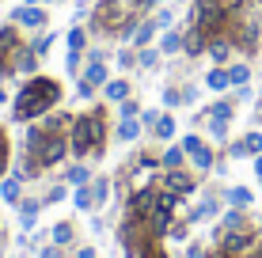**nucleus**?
<instances>
[{
  "label": "nucleus",
  "mask_w": 262,
  "mask_h": 258,
  "mask_svg": "<svg viewBox=\"0 0 262 258\" xmlns=\"http://www.w3.org/2000/svg\"><path fill=\"white\" fill-rule=\"evenodd\" d=\"M118 118H137V103H133V99H122V103H118Z\"/></svg>",
  "instance_id": "obj_34"
},
{
  "label": "nucleus",
  "mask_w": 262,
  "mask_h": 258,
  "mask_svg": "<svg viewBox=\"0 0 262 258\" xmlns=\"http://www.w3.org/2000/svg\"><path fill=\"white\" fill-rule=\"evenodd\" d=\"M137 27H141V19H122V27H118V38H122V42H129L133 34H137Z\"/></svg>",
  "instance_id": "obj_33"
},
{
  "label": "nucleus",
  "mask_w": 262,
  "mask_h": 258,
  "mask_svg": "<svg viewBox=\"0 0 262 258\" xmlns=\"http://www.w3.org/2000/svg\"><path fill=\"white\" fill-rule=\"evenodd\" d=\"M251 258H262V239H258V247H255V251H251Z\"/></svg>",
  "instance_id": "obj_48"
},
{
  "label": "nucleus",
  "mask_w": 262,
  "mask_h": 258,
  "mask_svg": "<svg viewBox=\"0 0 262 258\" xmlns=\"http://www.w3.org/2000/svg\"><path fill=\"white\" fill-rule=\"evenodd\" d=\"M213 239H216V251H224V254H251L258 247V232L255 228H232V232L213 228Z\"/></svg>",
  "instance_id": "obj_4"
},
{
  "label": "nucleus",
  "mask_w": 262,
  "mask_h": 258,
  "mask_svg": "<svg viewBox=\"0 0 262 258\" xmlns=\"http://www.w3.org/2000/svg\"><path fill=\"white\" fill-rule=\"evenodd\" d=\"M171 23H175V15H171V12H160L156 15V27H164V31H171Z\"/></svg>",
  "instance_id": "obj_41"
},
{
  "label": "nucleus",
  "mask_w": 262,
  "mask_h": 258,
  "mask_svg": "<svg viewBox=\"0 0 262 258\" xmlns=\"http://www.w3.org/2000/svg\"><path fill=\"white\" fill-rule=\"evenodd\" d=\"M103 95H106L111 103L129 99V80H106V84H103Z\"/></svg>",
  "instance_id": "obj_19"
},
{
  "label": "nucleus",
  "mask_w": 262,
  "mask_h": 258,
  "mask_svg": "<svg viewBox=\"0 0 262 258\" xmlns=\"http://www.w3.org/2000/svg\"><path fill=\"white\" fill-rule=\"evenodd\" d=\"M72 239H76V228H72L69 220H57V224L50 228V243L53 247H69Z\"/></svg>",
  "instance_id": "obj_14"
},
{
  "label": "nucleus",
  "mask_w": 262,
  "mask_h": 258,
  "mask_svg": "<svg viewBox=\"0 0 262 258\" xmlns=\"http://www.w3.org/2000/svg\"><path fill=\"white\" fill-rule=\"evenodd\" d=\"M167 239H175V243H183V239H186V224H171Z\"/></svg>",
  "instance_id": "obj_39"
},
{
  "label": "nucleus",
  "mask_w": 262,
  "mask_h": 258,
  "mask_svg": "<svg viewBox=\"0 0 262 258\" xmlns=\"http://www.w3.org/2000/svg\"><path fill=\"white\" fill-rule=\"evenodd\" d=\"M239 148H243V159H255V156H262V133L258 129H251L247 137H239Z\"/></svg>",
  "instance_id": "obj_21"
},
{
  "label": "nucleus",
  "mask_w": 262,
  "mask_h": 258,
  "mask_svg": "<svg viewBox=\"0 0 262 258\" xmlns=\"http://www.w3.org/2000/svg\"><path fill=\"white\" fill-rule=\"evenodd\" d=\"M258 99H262V91H258Z\"/></svg>",
  "instance_id": "obj_54"
},
{
  "label": "nucleus",
  "mask_w": 262,
  "mask_h": 258,
  "mask_svg": "<svg viewBox=\"0 0 262 258\" xmlns=\"http://www.w3.org/2000/svg\"><path fill=\"white\" fill-rule=\"evenodd\" d=\"M0 258H4V243H0Z\"/></svg>",
  "instance_id": "obj_52"
},
{
  "label": "nucleus",
  "mask_w": 262,
  "mask_h": 258,
  "mask_svg": "<svg viewBox=\"0 0 262 258\" xmlns=\"http://www.w3.org/2000/svg\"><path fill=\"white\" fill-rule=\"evenodd\" d=\"M216 228H221V232H232V228H247V217H243V209H228V213L221 217V224H216Z\"/></svg>",
  "instance_id": "obj_23"
},
{
  "label": "nucleus",
  "mask_w": 262,
  "mask_h": 258,
  "mask_svg": "<svg viewBox=\"0 0 262 258\" xmlns=\"http://www.w3.org/2000/svg\"><path fill=\"white\" fill-rule=\"evenodd\" d=\"M84 84H92V87H99V84H106V65L103 61H88V68H84Z\"/></svg>",
  "instance_id": "obj_20"
},
{
  "label": "nucleus",
  "mask_w": 262,
  "mask_h": 258,
  "mask_svg": "<svg viewBox=\"0 0 262 258\" xmlns=\"http://www.w3.org/2000/svg\"><path fill=\"white\" fill-rule=\"evenodd\" d=\"M65 65H69V73H76V68H80V53H69Z\"/></svg>",
  "instance_id": "obj_43"
},
{
  "label": "nucleus",
  "mask_w": 262,
  "mask_h": 258,
  "mask_svg": "<svg viewBox=\"0 0 262 258\" xmlns=\"http://www.w3.org/2000/svg\"><path fill=\"white\" fill-rule=\"evenodd\" d=\"M258 27H262V12H258Z\"/></svg>",
  "instance_id": "obj_53"
},
{
  "label": "nucleus",
  "mask_w": 262,
  "mask_h": 258,
  "mask_svg": "<svg viewBox=\"0 0 262 258\" xmlns=\"http://www.w3.org/2000/svg\"><path fill=\"white\" fill-rule=\"evenodd\" d=\"M137 137H141V126L133 118H122L118 122V140H137Z\"/></svg>",
  "instance_id": "obj_31"
},
{
  "label": "nucleus",
  "mask_w": 262,
  "mask_h": 258,
  "mask_svg": "<svg viewBox=\"0 0 262 258\" xmlns=\"http://www.w3.org/2000/svg\"><path fill=\"white\" fill-rule=\"evenodd\" d=\"M164 190L179 194V198H186V194L198 190V179H194V175H186L183 167H179V171H164Z\"/></svg>",
  "instance_id": "obj_5"
},
{
  "label": "nucleus",
  "mask_w": 262,
  "mask_h": 258,
  "mask_svg": "<svg viewBox=\"0 0 262 258\" xmlns=\"http://www.w3.org/2000/svg\"><path fill=\"white\" fill-rule=\"evenodd\" d=\"M255 175L262 179V156H255Z\"/></svg>",
  "instance_id": "obj_47"
},
{
  "label": "nucleus",
  "mask_w": 262,
  "mask_h": 258,
  "mask_svg": "<svg viewBox=\"0 0 262 258\" xmlns=\"http://www.w3.org/2000/svg\"><path fill=\"white\" fill-rule=\"evenodd\" d=\"M76 258H99V254H95V247H80Z\"/></svg>",
  "instance_id": "obj_45"
},
{
  "label": "nucleus",
  "mask_w": 262,
  "mask_h": 258,
  "mask_svg": "<svg viewBox=\"0 0 262 258\" xmlns=\"http://www.w3.org/2000/svg\"><path fill=\"white\" fill-rule=\"evenodd\" d=\"M19 27H27V31H38V27H46V12L42 8H34V4H27V8H19V12L12 15Z\"/></svg>",
  "instance_id": "obj_8"
},
{
  "label": "nucleus",
  "mask_w": 262,
  "mask_h": 258,
  "mask_svg": "<svg viewBox=\"0 0 262 258\" xmlns=\"http://www.w3.org/2000/svg\"><path fill=\"white\" fill-rule=\"evenodd\" d=\"M0 201H8V205H19V201H23V175H8V179H0Z\"/></svg>",
  "instance_id": "obj_7"
},
{
  "label": "nucleus",
  "mask_w": 262,
  "mask_h": 258,
  "mask_svg": "<svg viewBox=\"0 0 262 258\" xmlns=\"http://www.w3.org/2000/svg\"><path fill=\"white\" fill-rule=\"evenodd\" d=\"M156 122H160V110H148V114H141V126H144V129H152Z\"/></svg>",
  "instance_id": "obj_40"
},
{
  "label": "nucleus",
  "mask_w": 262,
  "mask_h": 258,
  "mask_svg": "<svg viewBox=\"0 0 262 258\" xmlns=\"http://www.w3.org/2000/svg\"><path fill=\"white\" fill-rule=\"evenodd\" d=\"M27 4H34V8H42V4H46V0H27Z\"/></svg>",
  "instance_id": "obj_49"
},
{
  "label": "nucleus",
  "mask_w": 262,
  "mask_h": 258,
  "mask_svg": "<svg viewBox=\"0 0 262 258\" xmlns=\"http://www.w3.org/2000/svg\"><path fill=\"white\" fill-rule=\"evenodd\" d=\"M61 258H65V254H61Z\"/></svg>",
  "instance_id": "obj_55"
},
{
  "label": "nucleus",
  "mask_w": 262,
  "mask_h": 258,
  "mask_svg": "<svg viewBox=\"0 0 262 258\" xmlns=\"http://www.w3.org/2000/svg\"><path fill=\"white\" fill-rule=\"evenodd\" d=\"M190 23L205 38H216L232 27V8L224 0H194V12H190Z\"/></svg>",
  "instance_id": "obj_3"
},
{
  "label": "nucleus",
  "mask_w": 262,
  "mask_h": 258,
  "mask_svg": "<svg viewBox=\"0 0 262 258\" xmlns=\"http://www.w3.org/2000/svg\"><path fill=\"white\" fill-rule=\"evenodd\" d=\"M186 159H190V156L183 152V145H171L167 152H164V159H160V167H164V171H179Z\"/></svg>",
  "instance_id": "obj_17"
},
{
  "label": "nucleus",
  "mask_w": 262,
  "mask_h": 258,
  "mask_svg": "<svg viewBox=\"0 0 262 258\" xmlns=\"http://www.w3.org/2000/svg\"><path fill=\"white\" fill-rule=\"evenodd\" d=\"M156 31H160V27H156V23H148V19H141V27H137V34H133V42H137V46L144 50V46H148V42H152V38H156Z\"/></svg>",
  "instance_id": "obj_26"
},
{
  "label": "nucleus",
  "mask_w": 262,
  "mask_h": 258,
  "mask_svg": "<svg viewBox=\"0 0 262 258\" xmlns=\"http://www.w3.org/2000/svg\"><path fill=\"white\" fill-rule=\"evenodd\" d=\"M72 205H76L80 213H92V209H95V194H92V186H76V194H72Z\"/></svg>",
  "instance_id": "obj_22"
},
{
  "label": "nucleus",
  "mask_w": 262,
  "mask_h": 258,
  "mask_svg": "<svg viewBox=\"0 0 262 258\" xmlns=\"http://www.w3.org/2000/svg\"><path fill=\"white\" fill-rule=\"evenodd\" d=\"M190 163L198 167V171H213V167H216V156H213V148H209V145H198L194 152H190Z\"/></svg>",
  "instance_id": "obj_15"
},
{
  "label": "nucleus",
  "mask_w": 262,
  "mask_h": 258,
  "mask_svg": "<svg viewBox=\"0 0 262 258\" xmlns=\"http://www.w3.org/2000/svg\"><path fill=\"white\" fill-rule=\"evenodd\" d=\"M84 46H88V31L84 27H72L69 31V53H84Z\"/></svg>",
  "instance_id": "obj_28"
},
{
  "label": "nucleus",
  "mask_w": 262,
  "mask_h": 258,
  "mask_svg": "<svg viewBox=\"0 0 262 258\" xmlns=\"http://www.w3.org/2000/svg\"><path fill=\"white\" fill-rule=\"evenodd\" d=\"M4 99H8V91H4V87H0V103H4Z\"/></svg>",
  "instance_id": "obj_50"
},
{
  "label": "nucleus",
  "mask_w": 262,
  "mask_h": 258,
  "mask_svg": "<svg viewBox=\"0 0 262 258\" xmlns=\"http://www.w3.org/2000/svg\"><path fill=\"white\" fill-rule=\"evenodd\" d=\"M65 194H69V190H65L61 182H57V186H53V190L46 194V205H57V201H65Z\"/></svg>",
  "instance_id": "obj_35"
},
{
  "label": "nucleus",
  "mask_w": 262,
  "mask_h": 258,
  "mask_svg": "<svg viewBox=\"0 0 262 258\" xmlns=\"http://www.w3.org/2000/svg\"><path fill=\"white\" fill-rule=\"evenodd\" d=\"M92 194H95V209L106 205V198H111V179H92Z\"/></svg>",
  "instance_id": "obj_30"
},
{
  "label": "nucleus",
  "mask_w": 262,
  "mask_h": 258,
  "mask_svg": "<svg viewBox=\"0 0 262 258\" xmlns=\"http://www.w3.org/2000/svg\"><path fill=\"white\" fill-rule=\"evenodd\" d=\"M213 217H221V201H216V198H205L202 205L190 213V224H198V220H213Z\"/></svg>",
  "instance_id": "obj_18"
},
{
  "label": "nucleus",
  "mask_w": 262,
  "mask_h": 258,
  "mask_svg": "<svg viewBox=\"0 0 262 258\" xmlns=\"http://www.w3.org/2000/svg\"><path fill=\"white\" fill-rule=\"evenodd\" d=\"M103 140H106L103 110H92V114H80V118H72V126H69V152H76V156L103 152Z\"/></svg>",
  "instance_id": "obj_2"
},
{
  "label": "nucleus",
  "mask_w": 262,
  "mask_h": 258,
  "mask_svg": "<svg viewBox=\"0 0 262 258\" xmlns=\"http://www.w3.org/2000/svg\"><path fill=\"white\" fill-rule=\"evenodd\" d=\"M232 50H236V42H232L228 34H216V38H209V46H205V53L213 57V65H228Z\"/></svg>",
  "instance_id": "obj_6"
},
{
  "label": "nucleus",
  "mask_w": 262,
  "mask_h": 258,
  "mask_svg": "<svg viewBox=\"0 0 262 258\" xmlns=\"http://www.w3.org/2000/svg\"><path fill=\"white\" fill-rule=\"evenodd\" d=\"M42 205L46 201H38V198H27V201H19V224L31 232L34 224H38V213H42Z\"/></svg>",
  "instance_id": "obj_9"
},
{
  "label": "nucleus",
  "mask_w": 262,
  "mask_h": 258,
  "mask_svg": "<svg viewBox=\"0 0 262 258\" xmlns=\"http://www.w3.org/2000/svg\"><path fill=\"white\" fill-rule=\"evenodd\" d=\"M4 167H8V137L0 133V179H4Z\"/></svg>",
  "instance_id": "obj_38"
},
{
  "label": "nucleus",
  "mask_w": 262,
  "mask_h": 258,
  "mask_svg": "<svg viewBox=\"0 0 262 258\" xmlns=\"http://www.w3.org/2000/svg\"><path fill=\"white\" fill-rule=\"evenodd\" d=\"M209 137L213 140H224V137H228V126H224V122H209Z\"/></svg>",
  "instance_id": "obj_36"
},
{
  "label": "nucleus",
  "mask_w": 262,
  "mask_h": 258,
  "mask_svg": "<svg viewBox=\"0 0 262 258\" xmlns=\"http://www.w3.org/2000/svg\"><path fill=\"white\" fill-rule=\"evenodd\" d=\"M38 258H61V247H53V243H50V247H42V254H38Z\"/></svg>",
  "instance_id": "obj_42"
},
{
  "label": "nucleus",
  "mask_w": 262,
  "mask_h": 258,
  "mask_svg": "<svg viewBox=\"0 0 262 258\" xmlns=\"http://www.w3.org/2000/svg\"><path fill=\"white\" fill-rule=\"evenodd\" d=\"M255 232H258V239H262V220H258V228H255Z\"/></svg>",
  "instance_id": "obj_51"
},
{
  "label": "nucleus",
  "mask_w": 262,
  "mask_h": 258,
  "mask_svg": "<svg viewBox=\"0 0 262 258\" xmlns=\"http://www.w3.org/2000/svg\"><path fill=\"white\" fill-rule=\"evenodd\" d=\"M186 258H205V251H202V247H198V243H194V247H190V251H186Z\"/></svg>",
  "instance_id": "obj_46"
},
{
  "label": "nucleus",
  "mask_w": 262,
  "mask_h": 258,
  "mask_svg": "<svg viewBox=\"0 0 262 258\" xmlns=\"http://www.w3.org/2000/svg\"><path fill=\"white\" fill-rule=\"evenodd\" d=\"M228 76H232V87H247L251 84V65L236 61V65H228Z\"/></svg>",
  "instance_id": "obj_24"
},
{
  "label": "nucleus",
  "mask_w": 262,
  "mask_h": 258,
  "mask_svg": "<svg viewBox=\"0 0 262 258\" xmlns=\"http://www.w3.org/2000/svg\"><path fill=\"white\" fill-rule=\"evenodd\" d=\"M65 179L72 182V186H92V171H88L84 163H76V167H69V175Z\"/></svg>",
  "instance_id": "obj_29"
},
{
  "label": "nucleus",
  "mask_w": 262,
  "mask_h": 258,
  "mask_svg": "<svg viewBox=\"0 0 262 258\" xmlns=\"http://www.w3.org/2000/svg\"><path fill=\"white\" fill-rule=\"evenodd\" d=\"M61 99V84L50 76H31L15 95V122H38L53 110V103Z\"/></svg>",
  "instance_id": "obj_1"
},
{
  "label": "nucleus",
  "mask_w": 262,
  "mask_h": 258,
  "mask_svg": "<svg viewBox=\"0 0 262 258\" xmlns=\"http://www.w3.org/2000/svg\"><path fill=\"white\" fill-rule=\"evenodd\" d=\"M183 38H186L183 31H167L164 42H160V53H183Z\"/></svg>",
  "instance_id": "obj_25"
},
{
  "label": "nucleus",
  "mask_w": 262,
  "mask_h": 258,
  "mask_svg": "<svg viewBox=\"0 0 262 258\" xmlns=\"http://www.w3.org/2000/svg\"><path fill=\"white\" fill-rule=\"evenodd\" d=\"M164 103H167V106H179V103H183V91H179V87H167V91H164Z\"/></svg>",
  "instance_id": "obj_37"
},
{
  "label": "nucleus",
  "mask_w": 262,
  "mask_h": 258,
  "mask_svg": "<svg viewBox=\"0 0 262 258\" xmlns=\"http://www.w3.org/2000/svg\"><path fill=\"white\" fill-rule=\"evenodd\" d=\"M133 61H137V57H133V53H118V68H129Z\"/></svg>",
  "instance_id": "obj_44"
},
{
  "label": "nucleus",
  "mask_w": 262,
  "mask_h": 258,
  "mask_svg": "<svg viewBox=\"0 0 262 258\" xmlns=\"http://www.w3.org/2000/svg\"><path fill=\"white\" fill-rule=\"evenodd\" d=\"M205 46H209V38H205V34L198 31V27H190V34L183 38V53H186V57H202Z\"/></svg>",
  "instance_id": "obj_11"
},
{
  "label": "nucleus",
  "mask_w": 262,
  "mask_h": 258,
  "mask_svg": "<svg viewBox=\"0 0 262 258\" xmlns=\"http://www.w3.org/2000/svg\"><path fill=\"white\" fill-rule=\"evenodd\" d=\"M205 84H209V91H228V87H232L228 65H213V68H209V76H205Z\"/></svg>",
  "instance_id": "obj_13"
},
{
  "label": "nucleus",
  "mask_w": 262,
  "mask_h": 258,
  "mask_svg": "<svg viewBox=\"0 0 262 258\" xmlns=\"http://www.w3.org/2000/svg\"><path fill=\"white\" fill-rule=\"evenodd\" d=\"M137 65H144V68H156V65H160V53H156V50H148V46H144V50L137 53Z\"/></svg>",
  "instance_id": "obj_32"
},
{
  "label": "nucleus",
  "mask_w": 262,
  "mask_h": 258,
  "mask_svg": "<svg viewBox=\"0 0 262 258\" xmlns=\"http://www.w3.org/2000/svg\"><path fill=\"white\" fill-rule=\"evenodd\" d=\"M232 118H236V103L232 99H221V103H213L209 110H205V122H224V126H228Z\"/></svg>",
  "instance_id": "obj_10"
},
{
  "label": "nucleus",
  "mask_w": 262,
  "mask_h": 258,
  "mask_svg": "<svg viewBox=\"0 0 262 258\" xmlns=\"http://www.w3.org/2000/svg\"><path fill=\"white\" fill-rule=\"evenodd\" d=\"M251 201H255V194H251L247 186H228V190H224V205H232V209H247Z\"/></svg>",
  "instance_id": "obj_12"
},
{
  "label": "nucleus",
  "mask_w": 262,
  "mask_h": 258,
  "mask_svg": "<svg viewBox=\"0 0 262 258\" xmlns=\"http://www.w3.org/2000/svg\"><path fill=\"white\" fill-rule=\"evenodd\" d=\"M152 133H156L160 140H171L175 137V118H171V114H160V122L152 126Z\"/></svg>",
  "instance_id": "obj_27"
},
{
  "label": "nucleus",
  "mask_w": 262,
  "mask_h": 258,
  "mask_svg": "<svg viewBox=\"0 0 262 258\" xmlns=\"http://www.w3.org/2000/svg\"><path fill=\"white\" fill-rule=\"evenodd\" d=\"M92 19H95V27L103 31V27H111L106 19H118V0H103V4L92 12Z\"/></svg>",
  "instance_id": "obj_16"
}]
</instances>
